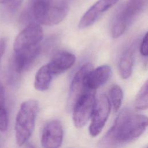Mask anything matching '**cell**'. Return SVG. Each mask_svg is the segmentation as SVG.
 <instances>
[{
    "instance_id": "cell-13",
    "label": "cell",
    "mask_w": 148,
    "mask_h": 148,
    "mask_svg": "<svg viewBox=\"0 0 148 148\" xmlns=\"http://www.w3.org/2000/svg\"><path fill=\"white\" fill-rule=\"evenodd\" d=\"M147 4V0H128L119 10L128 25L140 14Z\"/></svg>"
},
{
    "instance_id": "cell-4",
    "label": "cell",
    "mask_w": 148,
    "mask_h": 148,
    "mask_svg": "<svg viewBox=\"0 0 148 148\" xmlns=\"http://www.w3.org/2000/svg\"><path fill=\"white\" fill-rule=\"evenodd\" d=\"M95 91L87 90L75 102L71 109L72 119L76 127H84L90 119L95 103Z\"/></svg>"
},
{
    "instance_id": "cell-6",
    "label": "cell",
    "mask_w": 148,
    "mask_h": 148,
    "mask_svg": "<svg viewBox=\"0 0 148 148\" xmlns=\"http://www.w3.org/2000/svg\"><path fill=\"white\" fill-rule=\"evenodd\" d=\"M110 107V100L105 94L101 95L96 100L89 127V132L91 136L95 137L102 131L109 117Z\"/></svg>"
},
{
    "instance_id": "cell-7",
    "label": "cell",
    "mask_w": 148,
    "mask_h": 148,
    "mask_svg": "<svg viewBox=\"0 0 148 148\" xmlns=\"http://www.w3.org/2000/svg\"><path fill=\"white\" fill-rule=\"evenodd\" d=\"M92 69L91 64L86 63L81 66L74 75L70 87L68 101V107L70 109L76 99L84 92L90 90L86 86V79Z\"/></svg>"
},
{
    "instance_id": "cell-12",
    "label": "cell",
    "mask_w": 148,
    "mask_h": 148,
    "mask_svg": "<svg viewBox=\"0 0 148 148\" xmlns=\"http://www.w3.org/2000/svg\"><path fill=\"white\" fill-rule=\"evenodd\" d=\"M110 75L111 69L108 65H102L95 69H92L86 79L87 87L95 91L109 80Z\"/></svg>"
},
{
    "instance_id": "cell-3",
    "label": "cell",
    "mask_w": 148,
    "mask_h": 148,
    "mask_svg": "<svg viewBox=\"0 0 148 148\" xmlns=\"http://www.w3.org/2000/svg\"><path fill=\"white\" fill-rule=\"evenodd\" d=\"M38 110V102L33 99L23 102L17 114L14 131L17 144L21 146L30 138L35 127Z\"/></svg>"
},
{
    "instance_id": "cell-9",
    "label": "cell",
    "mask_w": 148,
    "mask_h": 148,
    "mask_svg": "<svg viewBox=\"0 0 148 148\" xmlns=\"http://www.w3.org/2000/svg\"><path fill=\"white\" fill-rule=\"evenodd\" d=\"M119 0H98L83 15L78 27L85 29L92 25L105 12L113 6Z\"/></svg>"
},
{
    "instance_id": "cell-1",
    "label": "cell",
    "mask_w": 148,
    "mask_h": 148,
    "mask_svg": "<svg viewBox=\"0 0 148 148\" xmlns=\"http://www.w3.org/2000/svg\"><path fill=\"white\" fill-rule=\"evenodd\" d=\"M147 119L130 108L123 109L99 143V148H120L138 138L146 130Z\"/></svg>"
},
{
    "instance_id": "cell-5",
    "label": "cell",
    "mask_w": 148,
    "mask_h": 148,
    "mask_svg": "<svg viewBox=\"0 0 148 148\" xmlns=\"http://www.w3.org/2000/svg\"><path fill=\"white\" fill-rule=\"evenodd\" d=\"M43 36L40 24L32 22L29 23L17 36L13 44L14 53L26 50L39 45Z\"/></svg>"
},
{
    "instance_id": "cell-11",
    "label": "cell",
    "mask_w": 148,
    "mask_h": 148,
    "mask_svg": "<svg viewBox=\"0 0 148 148\" xmlns=\"http://www.w3.org/2000/svg\"><path fill=\"white\" fill-rule=\"evenodd\" d=\"M75 60L73 54L67 51H61L53 56L47 65L51 74L56 75L69 69L75 64Z\"/></svg>"
},
{
    "instance_id": "cell-20",
    "label": "cell",
    "mask_w": 148,
    "mask_h": 148,
    "mask_svg": "<svg viewBox=\"0 0 148 148\" xmlns=\"http://www.w3.org/2000/svg\"><path fill=\"white\" fill-rule=\"evenodd\" d=\"M140 53L143 56H147L148 54L147 49V32L144 35L140 46Z\"/></svg>"
},
{
    "instance_id": "cell-14",
    "label": "cell",
    "mask_w": 148,
    "mask_h": 148,
    "mask_svg": "<svg viewBox=\"0 0 148 148\" xmlns=\"http://www.w3.org/2000/svg\"><path fill=\"white\" fill-rule=\"evenodd\" d=\"M53 75L46 65L40 67L37 71L34 80V87L39 91L47 90L50 85Z\"/></svg>"
},
{
    "instance_id": "cell-10",
    "label": "cell",
    "mask_w": 148,
    "mask_h": 148,
    "mask_svg": "<svg viewBox=\"0 0 148 148\" xmlns=\"http://www.w3.org/2000/svg\"><path fill=\"white\" fill-rule=\"evenodd\" d=\"M40 50L39 45L26 50L14 53L13 59L14 71L20 73L31 68L38 57Z\"/></svg>"
},
{
    "instance_id": "cell-17",
    "label": "cell",
    "mask_w": 148,
    "mask_h": 148,
    "mask_svg": "<svg viewBox=\"0 0 148 148\" xmlns=\"http://www.w3.org/2000/svg\"><path fill=\"white\" fill-rule=\"evenodd\" d=\"M8 127V115L5 105L4 88L0 82V131L5 132Z\"/></svg>"
},
{
    "instance_id": "cell-22",
    "label": "cell",
    "mask_w": 148,
    "mask_h": 148,
    "mask_svg": "<svg viewBox=\"0 0 148 148\" xmlns=\"http://www.w3.org/2000/svg\"><path fill=\"white\" fill-rule=\"evenodd\" d=\"M6 46V40L5 39L2 38L0 39V61L3 56Z\"/></svg>"
},
{
    "instance_id": "cell-21",
    "label": "cell",
    "mask_w": 148,
    "mask_h": 148,
    "mask_svg": "<svg viewBox=\"0 0 148 148\" xmlns=\"http://www.w3.org/2000/svg\"><path fill=\"white\" fill-rule=\"evenodd\" d=\"M22 2L23 0H11L8 3V4L11 10H14L21 5Z\"/></svg>"
},
{
    "instance_id": "cell-18",
    "label": "cell",
    "mask_w": 148,
    "mask_h": 148,
    "mask_svg": "<svg viewBox=\"0 0 148 148\" xmlns=\"http://www.w3.org/2000/svg\"><path fill=\"white\" fill-rule=\"evenodd\" d=\"M148 107V84L147 81L139 90L135 101V108L137 110H146Z\"/></svg>"
},
{
    "instance_id": "cell-16",
    "label": "cell",
    "mask_w": 148,
    "mask_h": 148,
    "mask_svg": "<svg viewBox=\"0 0 148 148\" xmlns=\"http://www.w3.org/2000/svg\"><path fill=\"white\" fill-rule=\"evenodd\" d=\"M128 24L119 12L114 16L111 25V35L113 38H117L123 34Z\"/></svg>"
},
{
    "instance_id": "cell-2",
    "label": "cell",
    "mask_w": 148,
    "mask_h": 148,
    "mask_svg": "<svg viewBox=\"0 0 148 148\" xmlns=\"http://www.w3.org/2000/svg\"><path fill=\"white\" fill-rule=\"evenodd\" d=\"M29 10L38 24L50 26L64 19L68 6L64 0H31Z\"/></svg>"
},
{
    "instance_id": "cell-15",
    "label": "cell",
    "mask_w": 148,
    "mask_h": 148,
    "mask_svg": "<svg viewBox=\"0 0 148 148\" xmlns=\"http://www.w3.org/2000/svg\"><path fill=\"white\" fill-rule=\"evenodd\" d=\"M134 65V55L131 49L124 51L119 62V71L120 76L126 79L130 77Z\"/></svg>"
},
{
    "instance_id": "cell-23",
    "label": "cell",
    "mask_w": 148,
    "mask_h": 148,
    "mask_svg": "<svg viewBox=\"0 0 148 148\" xmlns=\"http://www.w3.org/2000/svg\"><path fill=\"white\" fill-rule=\"evenodd\" d=\"M11 0H0V3H8Z\"/></svg>"
},
{
    "instance_id": "cell-19",
    "label": "cell",
    "mask_w": 148,
    "mask_h": 148,
    "mask_svg": "<svg viewBox=\"0 0 148 148\" xmlns=\"http://www.w3.org/2000/svg\"><path fill=\"white\" fill-rule=\"evenodd\" d=\"M109 96L110 102L112 103L114 110L118 111L121 105L123 98V92L121 87L118 85H113L109 90Z\"/></svg>"
},
{
    "instance_id": "cell-24",
    "label": "cell",
    "mask_w": 148,
    "mask_h": 148,
    "mask_svg": "<svg viewBox=\"0 0 148 148\" xmlns=\"http://www.w3.org/2000/svg\"><path fill=\"white\" fill-rule=\"evenodd\" d=\"M25 148H36V147H34V146L32 145H31V144H27Z\"/></svg>"
},
{
    "instance_id": "cell-8",
    "label": "cell",
    "mask_w": 148,
    "mask_h": 148,
    "mask_svg": "<svg viewBox=\"0 0 148 148\" xmlns=\"http://www.w3.org/2000/svg\"><path fill=\"white\" fill-rule=\"evenodd\" d=\"M63 128L58 120H52L44 126L41 136L43 148H59L63 140Z\"/></svg>"
}]
</instances>
